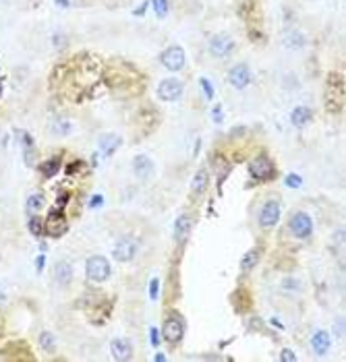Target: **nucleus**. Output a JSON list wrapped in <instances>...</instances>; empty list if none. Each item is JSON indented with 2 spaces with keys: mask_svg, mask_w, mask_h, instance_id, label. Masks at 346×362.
I'll list each match as a JSON object with an SVG mask.
<instances>
[{
  "mask_svg": "<svg viewBox=\"0 0 346 362\" xmlns=\"http://www.w3.org/2000/svg\"><path fill=\"white\" fill-rule=\"evenodd\" d=\"M234 50V40L226 36V33H218L210 40V54L216 58H226Z\"/></svg>",
  "mask_w": 346,
  "mask_h": 362,
  "instance_id": "obj_4",
  "label": "nucleus"
},
{
  "mask_svg": "<svg viewBox=\"0 0 346 362\" xmlns=\"http://www.w3.org/2000/svg\"><path fill=\"white\" fill-rule=\"evenodd\" d=\"M152 6L160 19H164L168 15V0H152Z\"/></svg>",
  "mask_w": 346,
  "mask_h": 362,
  "instance_id": "obj_24",
  "label": "nucleus"
},
{
  "mask_svg": "<svg viewBox=\"0 0 346 362\" xmlns=\"http://www.w3.org/2000/svg\"><path fill=\"white\" fill-rule=\"evenodd\" d=\"M205 189H207V172L205 170H199L197 174H195V178H193L191 191L193 193H203Z\"/></svg>",
  "mask_w": 346,
  "mask_h": 362,
  "instance_id": "obj_21",
  "label": "nucleus"
},
{
  "mask_svg": "<svg viewBox=\"0 0 346 362\" xmlns=\"http://www.w3.org/2000/svg\"><path fill=\"white\" fill-rule=\"evenodd\" d=\"M191 226H193V221H191V217L189 215H180L178 219H176V224H174V238L176 240H184L189 236V232H191Z\"/></svg>",
  "mask_w": 346,
  "mask_h": 362,
  "instance_id": "obj_18",
  "label": "nucleus"
},
{
  "mask_svg": "<svg viewBox=\"0 0 346 362\" xmlns=\"http://www.w3.org/2000/svg\"><path fill=\"white\" fill-rule=\"evenodd\" d=\"M160 60H162V64L168 68V71H180V68L184 66V50L180 48V46H170L168 50L162 52V56H160Z\"/></svg>",
  "mask_w": 346,
  "mask_h": 362,
  "instance_id": "obj_3",
  "label": "nucleus"
},
{
  "mask_svg": "<svg viewBox=\"0 0 346 362\" xmlns=\"http://www.w3.org/2000/svg\"><path fill=\"white\" fill-rule=\"evenodd\" d=\"M212 114H214V122L220 124V122L224 120V112H222V106H220V103H218V106L214 108V112H212Z\"/></svg>",
  "mask_w": 346,
  "mask_h": 362,
  "instance_id": "obj_29",
  "label": "nucleus"
},
{
  "mask_svg": "<svg viewBox=\"0 0 346 362\" xmlns=\"http://www.w3.org/2000/svg\"><path fill=\"white\" fill-rule=\"evenodd\" d=\"M71 277H73V267L71 265L64 263V261L56 263V267H54V279L56 282H58L60 286H66L68 282H71Z\"/></svg>",
  "mask_w": 346,
  "mask_h": 362,
  "instance_id": "obj_17",
  "label": "nucleus"
},
{
  "mask_svg": "<svg viewBox=\"0 0 346 362\" xmlns=\"http://www.w3.org/2000/svg\"><path fill=\"white\" fill-rule=\"evenodd\" d=\"M278 219H280V205L276 203V201H270V203H265V205L261 207L259 224H261L263 228H272V226H276V224H278Z\"/></svg>",
  "mask_w": 346,
  "mask_h": 362,
  "instance_id": "obj_10",
  "label": "nucleus"
},
{
  "mask_svg": "<svg viewBox=\"0 0 346 362\" xmlns=\"http://www.w3.org/2000/svg\"><path fill=\"white\" fill-rule=\"evenodd\" d=\"M149 296L154 300L158 298V279H152V284H149Z\"/></svg>",
  "mask_w": 346,
  "mask_h": 362,
  "instance_id": "obj_31",
  "label": "nucleus"
},
{
  "mask_svg": "<svg viewBox=\"0 0 346 362\" xmlns=\"http://www.w3.org/2000/svg\"><path fill=\"white\" fill-rule=\"evenodd\" d=\"M0 98H2V83H0Z\"/></svg>",
  "mask_w": 346,
  "mask_h": 362,
  "instance_id": "obj_39",
  "label": "nucleus"
},
{
  "mask_svg": "<svg viewBox=\"0 0 346 362\" xmlns=\"http://www.w3.org/2000/svg\"><path fill=\"white\" fill-rule=\"evenodd\" d=\"M40 344L44 350H54V335L50 331H42L40 333Z\"/></svg>",
  "mask_w": 346,
  "mask_h": 362,
  "instance_id": "obj_25",
  "label": "nucleus"
},
{
  "mask_svg": "<svg viewBox=\"0 0 346 362\" xmlns=\"http://www.w3.org/2000/svg\"><path fill=\"white\" fill-rule=\"evenodd\" d=\"M257 263H259V251H257V249H251V251L243 257V261H240V269H243V271H251Z\"/></svg>",
  "mask_w": 346,
  "mask_h": 362,
  "instance_id": "obj_20",
  "label": "nucleus"
},
{
  "mask_svg": "<svg viewBox=\"0 0 346 362\" xmlns=\"http://www.w3.org/2000/svg\"><path fill=\"white\" fill-rule=\"evenodd\" d=\"M228 83L236 87V89H245L249 83H251V71L247 64H236L230 68L228 73Z\"/></svg>",
  "mask_w": 346,
  "mask_h": 362,
  "instance_id": "obj_7",
  "label": "nucleus"
},
{
  "mask_svg": "<svg viewBox=\"0 0 346 362\" xmlns=\"http://www.w3.org/2000/svg\"><path fill=\"white\" fill-rule=\"evenodd\" d=\"M58 168H60V163H58V159H50V161H44L42 163V172H44V176H54L56 172H58Z\"/></svg>",
  "mask_w": 346,
  "mask_h": 362,
  "instance_id": "obj_23",
  "label": "nucleus"
},
{
  "mask_svg": "<svg viewBox=\"0 0 346 362\" xmlns=\"http://www.w3.org/2000/svg\"><path fill=\"white\" fill-rule=\"evenodd\" d=\"M280 360H290V362H294L296 360V356L290 352V350H282V354H280Z\"/></svg>",
  "mask_w": 346,
  "mask_h": 362,
  "instance_id": "obj_32",
  "label": "nucleus"
},
{
  "mask_svg": "<svg viewBox=\"0 0 346 362\" xmlns=\"http://www.w3.org/2000/svg\"><path fill=\"white\" fill-rule=\"evenodd\" d=\"M64 232H66V221L62 217V209L58 207V209H54V211L50 213V217H48V234L60 236V234H64Z\"/></svg>",
  "mask_w": 346,
  "mask_h": 362,
  "instance_id": "obj_11",
  "label": "nucleus"
},
{
  "mask_svg": "<svg viewBox=\"0 0 346 362\" xmlns=\"http://www.w3.org/2000/svg\"><path fill=\"white\" fill-rule=\"evenodd\" d=\"M288 50H298V48H303L305 46V38H303V33L301 31H290L288 36L284 38V42H282Z\"/></svg>",
  "mask_w": 346,
  "mask_h": 362,
  "instance_id": "obj_19",
  "label": "nucleus"
},
{
  "mask_svg": "<svg viewBox=\"0 0 346 362\" xmlns=\"http://www.w3.org/2000/svg\"><path fill=\"white\" fill-rule=\"evenodd\" d=\"M2 302H4V292L0 290V305H2Z\"/></svg>",
  "mask_w": 346,
  "mask_h": 362,
  "instance_id": "obj_38",
  "label": "nucleus"
},
{
  "mask_svg": "<svg viewBox=\"0 0 346 362\" xmlns=\"http://www.w3.org/2000/svg\"><path fill=\"white\" fill-rule=\"evenodd\" d=\"M301 184H303V178L296 176V174H288L286 176V186H290V189H298Z\"/></svg>",
  "mask_w": 346,
  "mask_h": 362,
  "instance_id": "obj_28",
  "label": "nucleus"
},
{
  "mask_svg": "<svg viewBox=\"0 0 346 362\" xmlns=\"http://www.w3.org/2000/svg\"><path fill=\"white\" fill-rule=\"evenodd\" d=\"M56 4H58L60 8H66L68 4H71V0H56Z\"/></svg>",
  "mask_w": 346,
  "mask_h": 362,
  "instance_id": "obj_34",
  "label": "nucleus"
},
{
  "mask_svg": "<svg viewBox=\"0 0 346 362\" xmlns=\"http://www.w3.org/2000/svg\"><path fill=\"white\" fill-rule=\"evenodd\" d=\"M44 269V257H38V271Z\"/></svg>",
  "mask_w": 346,
  "mask_h": 362,
  "instance_id": "obj_36",
  "label": "nucleus"
},
{
  "mask_svg": "<svg viewBox=\"0 0 346 362\" xmlns=\"http://www.w3.org/2000/svg\"><path fill=\"white\" fill-rule=\"evenodd\" d=\"M112 255H114V259L120 261V263L131 261L133 257L137 255V242L131 240V238H122V240L116 242V247H114Z\"/></svg>",
  "mask_w": 346,
  "mask_h": 362,
  "instance_id": "obj_8",
  "label": "nucleus"
},
{
  "mask_svg": "<svg viewBox=\"0 0 346 362\" xmlns=\"http://www.w3.org/2000/svg\"><path fill=\"white\" fill-rule=\"evenodd\" d=\"M199 85H201V89H203V93H205V98L212 100V98H214V87H212V83H210V79H207V77H201V79H199Z\"/></svg>",
  "mask_w": 346,
  "mask_h": 362,
  "instance_id": "obj_26",
  "label": "nucleus"
},
{
  "mask_svg": "<svg viewBox=\"0 0 346 362\" xmlns=\"http://www.w3.org/2000/svg\"><path fill=\"white\" fill-rule=\"evenodd\" d=\"M162 333H164V340L166 342H170V344H176L180 337H182V333H184V325H182V321L178 319V317H168L166 321H164V327H162Z\"/></svg>",
  "mask_w": 346,
  "mask_h": 362,
  "instance_id": "obj_6",
  "label": "nucleus"
},
{
  "mask_svg": "<svg viewBox=\"0 0 346 362\" xmlns=\"http://www.w3.org/2000/svg\"><path fill=\"white\" fill-rule=\"evenodd\" d=\"M102 203H104V197H102V195H94V197H91V201H89V207L96 209V207L102 205Z\"/></svg>",
  "mask_w": 346,
  "mask_h": 362,
  "instance_id": "obj_30",
  "label": "nucleus"
},
{
  "mask_svg": "<svg viewBox=\"0 0 346 362\" xmlns=\"http://www.w3.org/2000/svg\"><path fill=\"white\" fill-rule=\"evenodd\" d=\"M156 360H158V362H162V360H166V356H164V354H158V356H156Z\"/></svg>",
  "mask_w": 346,
  "mask_h": 362,
  "instance_id": "obj_37",
  "label": "nucleus"
},
{
  "mask_svg": "<svg viewBox=\"0 0 346 362\" xmlns=\"http://www.w3.org/2000/svg\"><path fill=\"white\" fill-rule=\"evenodd\" d=\"M110 348H112V356L116 360H131L133 358V346L129 340H114Z\"/></svg>",
  "mask_w": 346,
  "mask_h": 362,
  "instance_id": "obj_12",
  "label": "nucleus"
},
{
  "mask_svg": "<svg viewBox=\"0 0 346 362\" xmlns=\"http://www.w3.org/2000/svg\"><path fill=\"white\" fill-rule=\"evenodd\" d=\"M42 205H44V195H40V193L31 195L29 199H27V211L29 213H36L38 209H42Z\"/></svg>",
  "mask_w": 346,
  "mask_h": 362,
  "instance_id": "obj_22",
  "label": "nucleus"
},
{
  "mask_svg": "<svg viewBox=\"0 0 346 362\" xmlns=\"http://www.w3.org/2000/svg\"><path fill=\"white\" fill-rule=\"evenodd\" d=\"M288 228H290V232L296 236V238H307L311 232H313V219H311L307 213L298 211L290 217V221H288Z\"/></svg>",
  "mask_w": 346,
  "mask_h": 362,
  "instance_id": "obj_2",
  "label": "nucleus"
},
{
  "mask_svg": "<svg viewBox=\"0 0 346 362\" xmlns=\"http://www.w3.org/2000/svg\"><path fill=\"white\" fill-rule=\"evenodd\" d=\"M249 172L253 178L257 180H265V178H272L274 176V166L268 157H257L249 163Z\"/></svg>",
  "mask_w": 346,
  "mask_h": 362,
  "instance_id": "obj_9",
  "label": "nucleus"
},
{
  "mask_svg": "<svg viewBox=\"0 0 346 362\" xmlns=\"http://www.w3.org/2000/svg\"><path fill=\"white\" fill-rule=\"evenodd\" d=\"M332 346V340H330V333L328 331H315V335L311 337V348L315 350L317 354H326Z\"/></svg>",
  "mask_w": 346,
  "mask_h": 362,
  "instance_id": "obj_15",
  "label": "nucleus"
},
{
  "mask_svg": "<svg viewBox=\"0 0 346 362\" xmlns=\"http://www.w3.org/2000/svg\"><path fill=\"white\" fill-rule=\"evenodd\" d=\"M120 143H122V139H120L118 135L108 133V135H104V137L100 139V149H102L104 155H112L114 151L120 147Z\"/></svg>",
  "mask_w": 346,
  "mask_h": 362,
  "instance_id": "obj_14",
  "label": "nucleus"
},
{
  "mask_svg": "<svg viewBox=\"0 0 346 362\" xmlns=\"http://www.w3.org/2000/svg\"><path fill=\"white\" fill-rule=\"evenodd\" d=\"M29 232H31L33 236H40L42 232H44V230H42V221H40V217L33 215V217L29 219Z\"/></svg>",
  "mask_w": 346,
  "mask_h": 362,
  "instance_id": "obj_27",
  "label": "nucleus"
},
{
  "mask_svg": "<svg viewBox=\"0 0 346 362\" xmlns=\"http://www.w3.org/2000/svg\"><path fill=\"white\" fill-rule=\"evenodd\" d=\"M85 271H87V277L91 282H104V279H108V275H110V265L104 257H89Z\"/></svg>",
  "mask_w": 346,
  "mask_h": 362,
  "instance_id": "obj_1",
  "label": "nucleus"
},
{
  "mask_svg": "<svg viewBox=\"0 0 346 362\" xmlns=\"http://www.w3.org/2000/svg\"><path fill=\"white\" fill-rule=\"evenodd\" d=\"M133 172L139 178H147L149 174H152V159H149L147 155H137L133 159Z\"/></svg>",
  "mask_w": 346,
  "mask_h": 362,
  "instance_id": "obj_16",
  "label": "nucleus"
},
{
  "mask_svg": "<svg viewBox=\"0 0 346 362\" xmlns=\"http://www.w3.org/2000/svg\"><path fill=\"white\" fill-rule=\"evenodd\" d=\"M311 120H313V112H311V108L307 106H298L292 110L290 114V122L296 126V128H303L305 124H309Z\"/></svg>",
  "mask_w": 346,
  "mask_h": 362,
  "instance_id": "obj_13",
  "label": "nucleus"
},
{
  "mask_svg": "<svg viewBox=\"0 0 346 362\" xmlns=\"http://www.w3.org/2000/svg\"><path fill=\"white\" fill-rule=\"evenodd\" d=\"M152 344L154 346L160 344V337H158V329H156V327H152Z\"/></svg>",
  "mask_w": 346,
  "mask_h": 362,
  "instance_id": "obj_33",
  "label": "nucleus"
},
{
  "mask_svg": "<svg viewBox=\"0 0 346 362\" xmlns=\"http://www.w3.org/2000/svg\"><path fill=\"white\" fill-rule=\"evenodd\" d=\"M182 91H184V85L180 83L178 79H166V81L160 83L158 96H160V100H164V102H176L182 96Z\"/></svg>",
  "mask_w": 346,
  "mask_h": 362,
  "instance_id": "obj_5",
  "label": "nucleus"
},
{
  "mask_svg": "<svg viewBox=\"0 0 346 362\" xmlns=\"http://www.w3.org/2000/svg\"><path fill=\"white\" fill-rule=\"evenodd\" d=\"M145 6H147V2H143L139 8H135V15H143L145 13Z\"/></svg>",
  "mask_w": 346,
  "mask_h": 362,
  "instance_id": "obj_35",
  "label": "nucleus"
}]
</instances>
